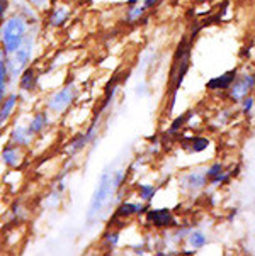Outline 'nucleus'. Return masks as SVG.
<instances>
[{
  "mask_svg": "<svg viewBox=\"0 0 255 256\" xmlns=\"http://www.w3.org/2000/svg\"><path fill=\"white\" fill-rule=\"evenodd\" d=\"M112 186H114V182L109 175H104L101 178V185H99L96 195H94L92 206H90V216L96 214V212L101 209V207L106 204V200L109 198V195L112 192Z\"/></svg>",
  "mask_w": 255,
  "mask_h": 256,
  "instance_id": "nucleus-2",
  "label": "nucleus"
},
{
  "mask_svg": "<svg viewBox=\"0 0 255 256\" xmlns=\"http://www.w3.org/2000/svg\"><path fill=\"white\" fill-rule=\"evenodd\" d=\"M26 29H28V26L21 17H12L2 26V42L9 54H12L17 48L23 44Z\"/></svg>",
  "mask_w": 255,
  "mask_h": 256,
  "instance_id": "nucleus-1",
  "label": "nucleus"
},
{
  "mask_svg": "<svg viewBox=\"0 0 255 256\" xmlns=\"http://www.w3.org/2000/svg\"><path fill=\"white\" fill-rule=\"evenodd\" d=\"M155 194V188L153 186H141V197L145 198V200H150V197Z\"/></svg>",
  "mask_w": 255,
  "mask_h": 256,
  "instance_id": "nucleus-19",
  "label": "nucleus"
},
{
  "mask_svg": "<svg viewBox=\"0 0 255 256\" xmlns=\"http://www.w3.org/2000/svg\"><path fill=\"white\" fill-rule=\"evenodd\" d=\"M31 41H23V44H21L17 50L14 51V58H12V63H11V72H12V75H17V73H21L24 70V66L28 64L29 62V58H31Z\"/></svg>",
  "mask_w": 255,
  "mask_h": 256,
  "instance_id": "nucleus-3",
  "label": "nucleus"
},
{
  "mask_svg": "<svg viewBox=\"0 0 255 256\" xmlns=\"http://www.w3.org/2000/svg\"><path fill=\"white\" fill-rule=\"evenodd\" d=\"M252 85H253V78L252 76H245V80L243 82H240V84H236L235 85V88H233V98H240V97H243L245 94L248 92L250 88H252Z\"/></svg>",
  "mask_w": 255,
  "mask_h": 256,
  "instance_id": "nucleus-6",
  "label": "nucleus"
},
{
  "mask_svg": "<svg viewBox=\"0 0 255 256\" xmlns=\"http://www.w3.org/2000/svg\"><path fill=\"white\" fill-rule=\"evenodd\" d=\"M236 76V72H228L224 73L223 76H218L214 78V80H211L209 84H207V86L209 88H228V86L231 85V82L235 80Z\"/></svg>",
  "mask_w": 255,
  "mask_h": 256,
  "instance_id": "nucleus-5",
  "label": "nucleus"
},
{
  "mask_svg": "<svg viewBox=\"0 0 255 256\" xmlns=\"http://www.w3.org/2000/svg\"><path fill=\"white\" fill-rule=\"evenodd\" d=\"M34 73H33V70H28L24 73V76H23V80H21V86H23L24 90H31L33 86H34Z\"/></svg>",
  "mask_w": 255,
  "mask_h": 256,
  "instance_id": "nucleus-14",
  "label": "nucleus"
},
{
  "mask_svg": "<svg viewBox=\"0 0 255 256\" xmlns=\"http://www.w3.org/2000/svg\"><path fill=\"white\" fill-rule=\"evenodd\" d=\"M4 162H6L7 164H17L19 163V154H17V150L16 148H7V150H4Z\"/></svg>",
  "mask_w": 255,
  "mask_h": 256,
  "instance_id": "nucleus-11",
  "label": "nucleus"
},
{
  "mask_svg": "<svg viewBox=\"0 0 255 256\" xmlns=\"http://www.w3.org/2000/svg\"><path fill=\"white\" fill-rule=\"evenodd\" d=\"M68 17V8L67 7H60L55 10L53 17H51V24L53 26H60L65 22V19Z\"/></svg>",
  "mask_w": 255,
  "mask_h": 256,
  "instance_id": "nucleus-12",
  "label": "nucleus"
},
{
  "mask_svg": "<svg viewBox=\"0 0 255 256\" xmlns=\"http://www.w3.org/2000/svg\"><path fill=\"white\" fill-rule=\"evenodd\" d=\"M206 182V176L201 175V173H191L189 176H185L184 184L187 188H199V186L204 185Z\"/></svg>",
  "mask_w": 255,
  "mask_h": 256,
  "instance_id": "nucleus-9",
  "label": "nucleus"
},
{
  "mask_svg": "<svg viewBox=\"0 0 255 256\" xmlns=\"http://www.w3.org/2000/svg\"><path fill=\"white\" fill-rule=\"evenodd\" d=\"M140 207L138 206H133V204H126V206H123L121 209L118 210L121 216H129V214H133V212H136Z\"/></svg>",
  "mask_w": 255,
  "mask_h": 256,
  "instance_id": "nucleus-17",
  "label": "nucleus"
},
{
  "mask_svg": "<svg viewBox=\"0 0 255 256\" xmlns=\"http://www.w3.org/2000/svg\"><path fill=\"white\" fill-rule=\"evenodd\" d=\"M207 140H202V138H191V140H184L182 141V146L184 148H189L192 151H202L204 148H207Z\"/></svg>",
  "mask_w": 255,
  "mask_h": 256,
  "instance_id": "nucleus-8",
  "label": "nucleus"
},
{
  "mask_svg": "<svg viewBox=\"0 0 255 256\" xmlns=\"http://www.w3.org/2000/svg\"><path fill=\"white\" fill-rule=\"evenodd\" d=\"M143 10H145V7H138L136 10H131V14H129V17H131V19H136L138 16L143 14Z\"/></svg>",
  "mask_w": 255,
  "mask_h": 256,
  "instance_id": "nucleus-20",
  "label": "nucleus"
},
{
  "mask_svg": "<svg viewBox=\"0 0 255 256\" xmlns=\"http://www.w3.org/2000/svg\"><path fill=\"white\" fill-rule=\"evenodd\" d=\"M155 4H157V0H146L143 7H145V8H146V7H152V6H155Z\"/></svg>",
  "mask_w": 255,
  "mask_h": 256,
  "instance_id": "nucleus-21",
  "label": "nucleus"
},
{
  "mask_svg": "<svg viewBox=\"0 0 255 256\" xmlns=\"http://www.w3.org/2000/svg\"><path fill=\"white\" fill-rule=\"evenodd\" d=\"M204 242H206V238L202 236L201 232H194L191 236V244L194 248H201V246H204Z\"/></svg>",
  "mask_w": 255,
  "mask_h": 256,
  "instance_id": "nucleus-16",
  "label": "nucleus"
},
{
  "mask_svg": "<svg viewBox=\"0 0 255 256\" xmlns=\"http://www.w3.org/2000/svg\"><path fill=\"white\" fill-rule=\"evenodd\" d=\"M14 106H16V95H11V97H9V100L4 102L2 109H0V124L6 122L7 117L11 116L12 109H14Z\"/></svg>",
  "mask_w": 255,
  "mask_h": 256,
  "instance_id": "nucleus-10",
  "label": "nucleus"
},
{
  "mask_svg": "<svg viewBox=\"0 0 255 256\" xmlns=\"http://www.w3.org/2000/svg\"><path fill=\"white\" fill-rule=\"evenodd\" d=\"M6 75H7L6 64L0 63V98L4 97V92H6Z\"/></svg>",
  "mask_w": 255,
  "mask_h": 256,
  "instance_id": "nucleus-15",
  "label": "nucleus"
},
{
  "mask_svg": "<svg viewBox=\"0 0 255 256\" xmlns=\"http://www.w3.org/2000/svg\"><path fill=\"white\" fill-rule=\"evenodd\" d=\"M14 138L17 140V144H24V142H28V134H26L24 129H16L14 132Z\"/></svg>",
  "mask_w": 255,
  "mask_h": 256,
  "instance_id": "nucleus-18",
  "label": "nucleus"
},
{
  "mask_svg": "<svg viewBox=\"0 0 255 256\" xmlns=\"http://www.w3.org/2000/svg\"><path fill=\"white\" fill-rule=\"evenodd\" d=\"M150 219L153 220L155 224L158 226V228H162V226H167V224H170V210H167V209H163V210H153V212H150Z\"/></svg>",
  "mask_w": 255,
  "mask_h": 256,
  "instance_id": "nucleus-7",
  "label": "nucleus"
},
{
  "mask_svg": "<svg viewBox=\"0 0 255 256\" xmlns=\"http://www.w3.org/2000/svg\"><path fill=\"white\" fill-rule=\"evenodd\" d=\"M45 126H46V116H43V114L36 116L31 122V126H29V132H40Z\"/></svg>",
  "mask_w": 255,
  "mask_h": 256,
  "instance_id": "nucleus-13",
  "label": "nucleus"
},
{
  "mask_svg": "<svg viewBox=\"0 0 255 256\" xmlns=\"http://www.w3.org/2000/svg\"><path fill=\"white\" fill-rule=\"evenodd\" d=\"M73 95H75V90H73V86H67V88H63V90H60L58 94L55 95L53 98L50 100V107H51V110H56V112H60V110H63L65 107L68 106L72 100H73Z\"/></svg>",
  "mask_w": 255,
  "mask_h": 256,
  "instance_id": "nucleus-4",
  "label": "nucleus"
}]
</instances>
